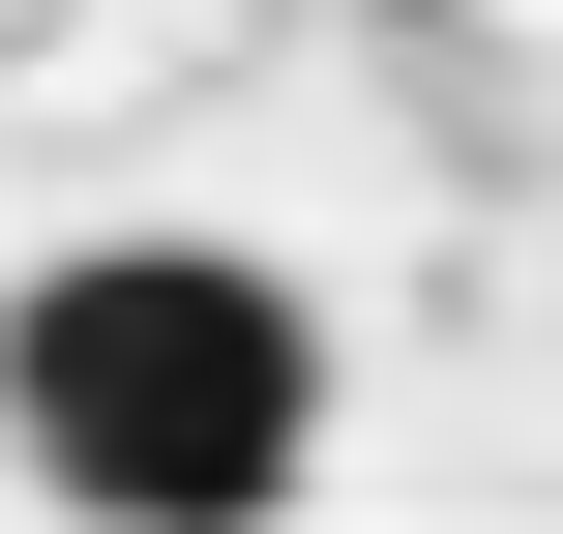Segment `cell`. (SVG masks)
<instances>
[{
	"label": "cell",
	"instance_id": "obj_1",
	"mask_svg": "<svg viewBox=\"0 0 563 534\" xmlns=\"http://www.w3.org/2000/svg\"><path fill=\"white\" fill-rule=\"evenodd\" d=\"M0 476L59 534H267L327 476V297L267 238H59L0 297Z\"/></svg>",
	"mask_w": 563,
	"mask_h": 534
}]
</instances>
